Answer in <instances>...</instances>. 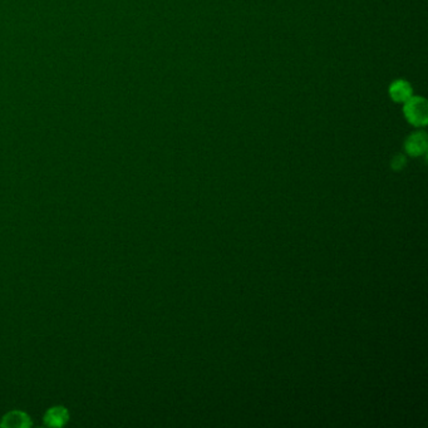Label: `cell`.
Here are the masks:
<instances>
[{"label": "cell", "mask_w": 428, "mask_h": 428, "mask_svg": "<svg viewBox=\"0 0 428 428\" xmlns=\"http://www.w3.org/2000/svg\"><path fill=\"white\" fill-rule=\"evenodd\" d=\"M403 114L406 120L416 127L426 126L428 122L427 100L422 97H411L404 102Z\"/></svg>", "instance_id": "cell-1"}, {"label": "cell", "mask_w": 428, "mask_h": 428, "mask_svg": "<svg viewBox=\"0 0 428 428\" xmlns=\"http://www.w3.org/2000/svg\"><path fill=\"white\" fill-rule=\"evenodd\" d=\"M404 148H406V152L412 157H417V156L426 154V151H427V134H425L423 131L411 134L406 141Z\"/></svg>", "instance_id": "cell-2"}, {"label": "cell", "mask_w": 428, "mask_h": 428, "mask_svg": "<svg viewBox=\"0 0 428 428\" xmlns=\"http://www.w3.org/2000/svg\"><path fill=\"white\" fill-rule=\"evenodd\" d=\"M389 96L397 103H404L412 97V86L407 80H397L389 86Z\"/></svg>", "instance_id": "cell-3"}, {"label": "cell", "mask_w": 428, "mask_h": 428, "mask_svg": "<svg viewBox=\"0 0 428 428\" xmlns=\"http://www.w3.org/2000/svg\"><path fill=\"white\" fill-rule=\"evenodd\" d=\"M44 420H46L48 426H53V427L63 426L68 420L67 411L63 407H54V409L48 411Z\"/></svg>", "instance_id": "cell-4"}, {"label": "cell", "mask_w": 428, "mask_h": 428, "mask_svg": "<svg viewBox=\"0 0 428 428\" xmlns=\"http://www.w3.org/2000/svg\"><path fill=\"white\" fill-rule=\"evenodd\" d=\"M29 425H30L29 418L21 412H10L1 422V426L4 427H26Z\"/></svg>", "instance_id": "cell-5"}, {"label": "cell", "mask_w": 428, "mask_h": 428, "mask_svg": "<svg viewBox=\"0 0 428 428\" xmlns=\"http://www.w3.org/2000/svg\"><path fill=\"white\" fill-rule=\"evenodd\" d=\"M404 165H406V159L402 154L395 156L393 161H392V168H395V170H401Z\"/></svg>", "instance_id": "cell-6"}]
</instances>
